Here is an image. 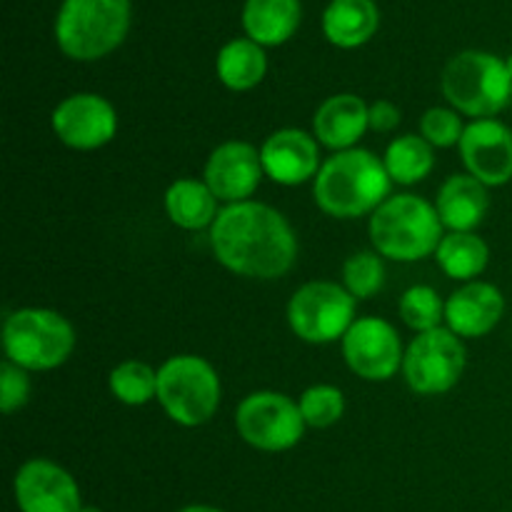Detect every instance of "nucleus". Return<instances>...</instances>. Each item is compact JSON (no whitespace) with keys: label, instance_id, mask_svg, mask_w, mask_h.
Here are the masks:
<instances>
[{"label":"nucleus","instance_id":"1","mask_svg":"<svg viewBox=\"0 0 512 512\" xmlns=\"http://www.w3.org/2000/svg\"><path fill=\"white\" fill-rule=\"evenodd\" d=\"M210 248L225 270L255 280L280 278L298 258V238L288 218L255 200L220 208L210 228Z\"/></svg>","mask_w":512,"mask_h":512},{"label":"nucleus","instance_id":"2","mask_svg":"<svg viewBox=\"0 0 512 512\" xmlns=\"http://www.w3.org/2000/svg\"><path fill=\"white\" fill-rule=\"evenodd\" d=\"M390 180L383 158L365 148L340 150L323 160L313 180V198L330 218L353 220L373 215L390 198Z\"/></svg>","mask_w":512,"mask_h":512},{"label":"nucleus","instance_id":"3","mask_svg":"<svg viewBox=\"0 0 512 512\" xmlns=\"http://www.w3.org/2000/svg\"><path fill=\"white\" fill-rule=\"evenodd\" d=\"M375 253L398 263H415L435 255L443 235V223L435 203L413 193L390 195L368 225Z\"/></svg>","mask_w":512,"mask_h":512},{"label":"nucleus","instance_id":"4","mask_svg":"<svg viewBox=\"0 0 512 512\" xmlns=\"http://www.w3.org/2000/svg\"><path fill=\"white\" fill-rule=\"evenodd\" d=\"M130 30V0H63L55 43L70 60L90 63L120 48Z\"/></svg>","mask_w":512,"mask_h":512},{"label":"nucleus","instance_id":"5","mask_svg":"<svg viewBox=\"0 0 512 512\" xmlns=\"http://www.w3.org/2000/svg\"><path fill=\"white\" fill-rule=\"evenodd\" d=\"M440 90L448 103L468 118H493L508 108L512 80L505 60L485 50H463L443 68Z\"/></svg>","mask_w":512,"mask_h":512},{"label":"nucleus","instance_id":"6","mask_svg":"<svg viewBox=\"0 0 512 512\" xmlns=\"http://www.w3.org/2000/svg\"><path fill=\"white\" fill-rule=\"evenodd\" d=\"M3 350L5 360L28 373L55 370L73 355L75 328L58 310H13L3 323Z\"/></svg>","mask_w":512,"mask_h":512},{"label":"nucleus","instance_id":"7","mask_svg":"<svg viewBox=\"0 0 512 512\" xmlns=\"http://www.w3.org/2000/svg\"><path fill=\"white\" fill-rule=\"evenodd\" d=\"M223 388L213 365L200 355H173L158 368V403L173 423L200 428L218 410Z\"/></svg>","mask_w":512,"mask_h":512},{"label":"nucleus","instance_id":"8","mask_svg":"<svg viewBox=\"0 0 512 512\" xmlns=\"http://www.w3.org/2000/svg\"><path fill=\"white\" fill-rule=\"evenodd\" d=\"M358 300L340 283L313 280L300 285L288 303V323L295 338L310 345H328L343 340L355 323Z\"/></svg>","mask_w":512,"mask_h":512},{"label":"nucleus","instance_id":"9","mask_svg":"<svg viewBox=\"0 0 512 512\" xmlns=\"http://www.w3.org/2000/svg\"><path fill=\"white\" fill-rule=\"evenodd\" d=\"M300 405L285 393L255 390L240 400L235 410V430L240 438L263 453H285L295 448L305 435Z\"/></svg>","mask_w":512,"mask_h":512},{"label":"nucleus","instance_id":"10","mask_svg":"<svg viewBox=\"0 0 512 512\" xmlns=\"http://www.w3.org/2000/svg\"><path fill=\"white\" fill-rule=\"evenodd\" d=\"M468 363L463 338L450 328L418 333L405 350L403 378L418 395H443L460 383Z\"/></svg>","mask_w":512,"mask_h":512},{"label":"nucleus","instance_id":"11","mask_svg":"<svg viewBox=\"0 0 512 512\" xmlns=\"http://www.w3.org/2000/svg\"><path fill=\"white\" fill-rule=\"evenodd\" d=\"M340 343L348 368L368 383H385L403 370V340L388 320L375 315L358 318Z\"/></svg>","mask_w":512,"mask_h":512},{"label":"nucleus","instance_id":"12","mask_svg":"<svg viewBox=\"0 0 512 512\" xmlns=\"http://www.w3.org/2000/svg\"><path fill=\"white\" fill-rule=\"evenodd\" d=\"M55 138L73 150H98L118 133L113 103L98 93H75L55 105L50 115Z\"/></svg>","mask_w":512,"mask_h":512},{"label":"nucleus","instance_id":"13","mask_svg":"<svg viewBox=\"0 0 512 512\" xmlns=\"http://www.w3.org/2000/svg\"><path fill=\"white\" fill-rule=\"evenodd\" d=\"M20 512H80V488L73 475L48 458H33L15 473Z\"/></svg>","mask_w":512,"mask_h":512},{"label":"nucleus","instance_id":"14","mask_svg":"<svg viewBox=\"0 0 512 512\" xmlns=\"http://www.w3.org/2000/svg\"><path fill=\"white\" fill-rule=\"evenodd\" d=\"M265 178L260 150L245 140H228L210 153L203 180L215 198L225 205L245 203L253 198Z\"/></svg>","mask_w":512,"mask_h":512},{"label":"nucleus","instance_id":"15","mask_svg":"<svg viewBox=\"0 0 512 512\" xmlns=\"http://www.w3.org/2000/svg\"><path fill=\"white\" fill-rule=\"evenodd\" d=\"M458 150L468 173L488 188L512 180V130L500 120L480 118L465 125Z\"/></svg>","mask_w":512,"mask_h":512},{"label":"nucleus","instance_id":"16","mask_svg":"<svg viewBox=\"0 0 512 512\" xmlns=\"http://www.w3.org/2000/svg\"><path fill=\"white\" fill-rule=\"evenodd\" d=\"M265 178L278 185H303L315 180L320 170V143L313 133L298 128H280L265 138L260 148Z\"/></svg>","mask_w":512,"mask_h":512},{"label":"nucleus","instance_id":"17","mask_svg":"<svg viewBox=\"0 0 512 512\" xmlns=\"http://www.w3.org/2000/svg\"><path fill=\"white\" fill-rule=\"evenodd\" d=\"M505 313V298L493 283L470 280L445 300V323L458 338H483Z\"/></svg>","mask_w":512,"mask_h":512},{"label":"nucleus","instance_id":"18","mask_svg":"<svg viewBox=\"0 0 512 512\" xmlns=\"http://www.w3.org/2000/svg\"><path fill=\"white\" fill-rule=\"evenodd\" d=\"M370 130V105L355 93L330 95L313 115V135L323 148L350 150Z\"/></svg>","mask_w":512,"mask_h":512},{"label":"nucleus","instance_id":"19","mask_svg":"<svg viewBox=\"0 0 512 512\" xmlns=\"http://www.w3.org/2000/svg\"><path fill=\"white\" fill-rule=\"evenodd\" d=\"M435 210L443 228H448L450 233H473L478 225H483L490 210L488 185H483L470 173L450 175L440 185Z\"/></svg>","mask_w":512,"mask_h":512},{"label":"nucleus","instance_id":"20","mask_svg":"<svg viewBox=\"0 0 512 512\" xmlns=\"http://www.w3.org/2000/svg\"><path fill=\"white\" fill-rule=\"evenodd\" d=\"M378 28L380 10L375 0H330L323 13V33L335 48H360Z\"/></svg>","mask_w":512,"mask_h":512},{"label":"nucleus","instance_id":"21","mask_svg":"<svg viewBox=\"0 0 512 512\" xmlns=\"http://www.w3.org/2000/svg\"><path fill=\"white\" fill-rule=\"evenodd\" d=\"M300 18V0H245L243 5L245 33L263 48L288 43L298 30Z\"/></svg>","mask_w":512,"mask_h":512},{"label":"nucleus","instance_id":"22","mask_svg":"<svg viewBox=\"0 0 512 512\" xmlns=\"http://www.w3.org/2000/svg\"><path fill=\"white\" fill-rule=\"evenodd\" d=\"M218 203L220 200L215 198L208 183L198 178L173 180L163 198L170 223L183 230H193V233L195 230L213 228L215 218L220 213Z\"/></svg>","mask_w":512,"mask_h":512},{"label":"nucleus","instance_id":"23","mask_svg":"<svg viewBox=\"0 0 512 512\" xmlns=\"http://www.w3.org/2000/svg\"><path fill=\"white\" fill-rule=\"evenodd\" d=\"M215 70L225 88L245 93L263 83L265 73H268V55H265L263 45H258L255 40L235 38L220 48Z\"/></svg>","mask_w":512,"mask_h":512},{"label":"nucleus","instance_id":"24","mask_svg":"<svg viewBox=\"0 0 512 512\" xmlns=\"http://www.w3.org/2000/svg\"><path fill=\"white\" fill-rule=\"evenodd\" d=\"M435 260L448 278L470 283L488 268L490 248L475 233H448L435 250Z\"/></svg>","mask_w":512,"mask_h":512},{"label":"nucleus","instance_id":"25","mask_svg":"<svg viewBox=\"0 0 512 512\" xmlns=\"http://www.w3.org/2000/svg\"><path fill=\"white\" fill-rule=\"evenodd\" d=\"M385 170L390 180L400 185H415L428 178L435 168L433 145L423 135H400L385 148Z\"/></svg>","mask_w":512,"mask_h":512},{"label":"nucleus","instance_id":"26","mask_svg":"<svg viewBox=\"0 0 512 512\" xmlns=\"http://www.w3.org/2000/svg\"><path fill=\"white\" fill-rule=\"evenodd\" d=\"M108 385L118 403L140 408L158 398V370L140 360H125L110 370Z\"/></svg>","mask_w":512,"mask_h":512},{"label":"nucleus","instance_id":"27","mask_svg":"<svg viewBox=\"0 0 512 512\" xmlns=\"http://www.w3.org/2000/svg\"><path fill=\"white\" fill-rule=\"evenodd\" d=\"M400 318L415 333H428V330L443 328L445 320V300L438 290L430 285H413L403 293L398 303Z\"/></svg>","mask_w":512,"mask_h":512},{"label":"nucleus","instance_id":"28","mask_svg":"<svg viewBox=\"0 0 512 512\" xmlns=\"http://www.w3.org/2000/svg\"><path fill=\"white\" fill-rule=\"evenodd\" d=\"M385 285L383 255L375 250H358L343 263V288L355 300H370Z\"/></svg>","mask_w":512,"mask_h":512},{"label":"nucleus","instance_id":"29","mask_svg":"<svg viewBox=\"0 0 512 512\" xmlns=\"http://www.w3.org/2000/svg\"><path fill=\"white\" fill-rule=\"evenodd\" d=\"M300 413H303V420L308 428L323 430L330 428V425L340 423L345 413V395L343 390L335 388V385L318 383L310 385L298 400Z\"/></svg>","mask_w":512,"mask_h":512},{"label":"nucleus","instance_id":"30","mask_svg":"<svg viewBox=\"0 0 512 512\" xmlns=\"http://www.w3.org/2000/svg\"><path fill=\"white\" fill-rule=\"evenodd\" d=\"M463 133V118H460V113L455 108H430L420 118V135L433 148H453V145H460Z\"/></svg>","mask_w":512,"mask_h":512},{"label":"nucleus","instance_id":"31","mask_svg":"<svg viewBox=\"0 0 512 512\" xmlns=\"http://www.w3.org/2000/svg\"><path fill=\"white\" fill-rule=\"evenodd\" d=\"M30 385L28 370H23L20 365L3 360L0 365V410L5 415H13L15 410L25 408L30 400Z\"/></svg>","mask_w":512,"mask_h":512},{"label":"nucleus","instance_id":"32","mask_svg":"<svg viewBox=\"0 0 512 512\" xmlns=\"http://www.w3.org/2000/svg\"><path fill=\"white\" fill-rule=\"evenodd\" d=\"M400 120H403V113L390 100H375L370 105V130H375V133H390V130L398 128Z\"/></svg>","mask_w":512,"mask_h":512},{"label":"nucleus","instance_id":"33","mask_svg":"<svg viewBox=\"0 0 512 512\" xmlns=\"http://www.w3.org/2000/svg\"><path fill=\"white\" fill-rule=\"evenodd\" d=\"M178 512H223L220 508H213V505H188V508Z\"/></svg>","mask_w":512,"mask_h":512},{"label":"nucleus","instance_id":"34","mask_svg":"<svg viewBox=\"0 0 512 512\" xmlns=\"http://www.w3.org/2000/svg\"><path fill=\"white\" fill-rule=\"evenodd\" d=\"M505 65H508V73H510V80H512V55L508 60H505Z\"/></svg>","mask_w":512,"mask_h":512},{"label":"nucleus","instance_id":"35","mask_svg":"<svg viewBox=\"0 0 512 512\" xmlns=\"http://www.w3.org/2000/svg\"><path fill=\"white\" fill-rule=\"evenodd\" d=\"M80 512H103L100 508H80Z\"/></svg>","mask_w":512,"mask_h":512}]
</instances>
